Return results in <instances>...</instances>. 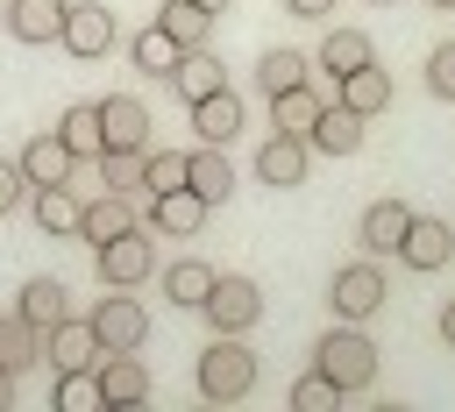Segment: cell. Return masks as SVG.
Returning <instances> with one entry per match:
<instances>
[{
    "instance_id": "b9f144b4",
    "label": "cell",
    "mask_w": 455,
    "mask_h": 412,
    "mask_svg": "<svg viewBox=\"0 0 455 412\" xmlns=\"http://www.w3.org/2000/svg\"><path fill=\"white\" fill-rule=\"evenodd\" d=\"M199 7H206V14H228V7H235V0H199Z\"/></svg>"
},
{
    "instance_id": "d4e9b609",
    "label": "cell",
    "mask_w": 455,
    "mask_h": 412,
    "mask_svg": "<svg viewBox=\"0 0 455 412\" xmlns=\"http://www.w3.org/2000/svg\"><path fill=\"white\" fill-rule=\"evenodd\" d=\"M28 327H57L64 313H71V291H64V277H28L21 284V305H14Z\"/></svg>"
},
{
    "instance_id": "4dcf8cb0",
    "label": "cell",
    "mask_w": 455,
    "mask_h": 412,
    "mask_svg": "<svg viewBox=\"0 0 455 412\" xmlns=\"http://www.w3.org/2000/svg\"><path fill=\"white\" fill-rule=\"evenodd\" d=\"M142 156H149V149H100V185L135 199V192H142Z\"/></svg>"
},
{
    "instance_id": "2e32d148",
    "label": "cell",
    "mask_w": 455,
    "mask_h": 412,
    "mask_svg": "<svg viewBox=\"0 0 455 412\" xmlns=\"http://www.w3.org/2000/svg\"><path fill=\"white\" fill-rule=\"evenodd\" d=\"M334 99H341V107H355V114L370 121V114H384V107H391V71H377V57H370V64H355V71H341V78H334Z\"/></svg>"
},
{
    "instance_id": "74e56055",
    "label": "cell",
    "mask_w": 455,
    "mask_h": 412,
    "mask_svg": "<svg viewBox=\"0 0 455 412\" xmlns=\"http://www.w3.org/2000/svg\"><path fill=\"white\" fill-rule=\"evenodd\" d=\"M21 185H28V170H21V163H7V156H0V213H7V206H14V199H21Z\"/></svg>"
},
{
    "instance_id": "277c9868",
    "label": "cell",
    "mask_w": 455,
    "mask_h": 412,
    "mask_svg": "<svg viewBox=\"0 0 455 412\" xmlns=\"http://www.w3.org/2000/svg\"><path fill=\"white\" fill-rule=\"evenodd\" d=\"M114 36H121V21H114V7H107V0H71V7H64L57 43H64L71 57H107V50H114Z\"/></svg>"
},
{
    "instance_id": "9c48e42d",
    "label": "cell",
    "mask_w": 455,
    "mask_h": 412,
    "mask_svg": "<svg viewBox=\"0 0 455 412\" xmlns=\"http://www.w3.org/2000/svg\"><path fill=\"white\" fill-rule=\"evenodd\" d=\"M85 320H92L100 348H142V341H149V313H142L128 291H107V298H100Z\"/></svg>"
},
{
    "instance_id": "603a6c76",
    "label": "cell",
    "mask_w": 455,
    "mask_h": 412,
    "mask_svg": "<svg viewBox=\"0 0 455 412\" xmlns=\"http://www.w3.org/2000/svg\"><path fill=\"white\" fill-rule=\"evenodd\" d=\"M213 21H220V14H206L199 0H164V14H156V28H164L178 50H199V43H213Z\"/></svg>"
},
{
    "instance_id": "83f0119b",
    "label": "cell",
    "mask_w": 455,
    "mask_h": 412,
    "mask_svg": "<svg viewBox=\"0 0 455 412\" xmlns=\"http://www.w3.org/2000/svg\"><path fill=\"white\" fill-rule=\"evenodd\" d=\"M206 291H213V263L185 256V263H171V270H164V298H171V305H192V313H199V305H206Z\"/></svg>"
},
{
    "instance_id": "8fae6325",
    "label": "cell",
    "mask_w": 455,
    "mask_h": 412,
    "mask_svg": "<svg viewBox=\"0 0 455 412\" xmlns=\"http://www.w3.org/2000/svg\"><path fill=\"white\" fill-rule=\"evenodd\" d=\"M100 128H107V149H149V107L135 92H107L100 99Z\"/></svg>"
},
{
    "instance_id": "5b68a950",
    "label": "cell",
    "mask_w": 455,
    "mask_h": 412,
    "mask_svg": "<svg viewBox=\"0 0 455 412\" xmlns=\"http://www.w3.org/2000/svg\"><path fill=\"white\" fill-rule=\"evenodd\" d=\"M206 327L213 334H249L256 320H263V291L249 284V277H213V291H206Z\"/></svg>"
},
{
    "instance_id": "60d3db41",
    "label": "cell",
    "mask_w": 455,
    "mask_h": 412,
    "mask_svg": "<svg viewBox=\"0 0 455 412\" xmlns=\"http://www.w3.org/2000/svg\"><path fill=\"white\" fill-rule=\"evenodd\" d=\"M7 405H14V376L0 369V412H7Z\"/></svg>"
},
{
    "instance_id": "836d02e7",
    "label": "cell",
    "mask_w": 455,
    "mask_h": 412,
    "mask_svg": "<svg viewBox=\"0 0 455 412\" xmlns=\"http://www.w3.org/2000/svg\"><path fill=\"white\" fill-rule=\"evenodd\" d=\"M178 185H185V156L178 149H149L142 156V192L156 199V192H178Z\"/></svg>"
},
{
    "instance_id": "e575fe53",
    "label": "cell",
    "mask_w": 455,
    "mask_h": 412,
    "mask_svg": "<svg viewBox=\"0 0 455 412\" xmlns=\"http://www.w3.org/2000/svg\"><path fill=\"white\" fill-rule=\"evenodd\" d=\"M334 405H341V384L327 369H313V376L291 384V412H334Z\"/></svg>"
},
{
    "instance_id": "f35d334b",
    "label": "cell",
    "mask_w": 455,
    "mask_h": 412,
    "mask_svg": "<svg viewBox=\"0 0 455 412\" xmlns=\"http://www.w3.org/2000/svg\"><path fill=\"white\" fill-rule=\"evenodd\" d=\"M284 14H299V21H320V14H334V0H284Z\"/></svg>"
},
{
    "instance_id": "d6a6232c",
    "label": "cell",
    "mask_w": 455,
    "mask_h": 412,
    "mask_svg": "<svg viewBox=\"0 0 455 412\" xmlns=\"http://www.w3.org/2000/svg\"><path fill=\"white\" fill-rule=\"evenodd\" d=\"M256 85H263V92L306 85V57H299V50H263V57H256Z\"/></svg>"
},
{
    "instance_id": "8992f818",
    "label": "cell",
    "mask_w": 455,
    "mask_h": 412,
    "mask_svg": "<svg viewBox=\"0 0 455 412\" xmlns=\"http://www.w3.org/2000/svg\"><path fill=\"white\" fill-rule=\"evenodd\" d=\"M92 384H100V405H107V412H128V405L149 398V369H142L135 348H107V355L92 362Z\"/></svg>"
},
{
    "instance_id": "f546056e",
    "label": "cell",
    "mask_w": 455,
    "mask_h": 412,
    "mask_svg": "<svg viewBox=\"0 0 455 412\" xmlns=\"http://www.w3.org/2000/svg\"><path fill=\"white\" fill-rule=\"evenodd\" d=\"M78 206L85 199H71L64 185H36V227L43 234H78Z\"/></svg>"
},
{
    "instance_id": "ac0fdd59",
    "label": "cell",
    "mask_w": 455,
    "mask_h": 412,
    "mask_svg": "<svg viewBox=\"0 0 455 412\" xmlns=\"http://www.w3.org/2000/svg\"><path fill=\"white\" fill-rule=\"evenodd\" d=\"M71 0H7V36L14 43H57Z\"/></svg>"
},
{
    "instance_id": "30bf717a",
    "label": "cell",
    "mask_w": 455,
    "mask_h": 412,
    "mask_svg": "<svg viewBox=\"0 0 455 412\" xmlns=\"http://www.w3.org/2000/svg\"><path fill=\"white\" fill-rule=\"evenodd\" d=\"M306 163H313V142H306V135H270V142L256 149V178L277 185V192L306 185Z\"/></svg>"
},
{
    "instance_id": "8d00e7d4",
    "label": "cell",
    "mask_w": 455,
    "mask_h": 412,
    "mask_svg": "<svg viewBox=\"0 0 455 412\" xmlns=\"http://www.w3.org/2000/svg\"><path fill=\"white\" fill-rule=\"evenodd\" d=\"M57 405H64V412H85V405H100V384H92L85 369H71V376H57Z\"/></svg>"
},
{
    "instance_id": "d6986e66",
    "label": "cell",
    "mask_w": 455,
    "mask_h": 412,
    "mask_svg": "<svg viewBox=\"0 0 455 412\" xmlns=\"http://www.w3.org/2000/svg\"><path fill=\"white\" fill-rule=\"evenodd\" d=\"M405 227H412V206H398V199H377V206L363 213V249H370V256L384 263V256H398Z\"/></svg>"
},
{
    "instance_id": "ba28073f",
    "label": "cell",
    "mask_w": 455,
    "mask_h": 412,
    "mask_svg": "<svg viewBox=\"0 0 455 412\" xmlns=\"http://www.w3.org/2000/svg\"><path fill=\"white\" fill-rule=\"evenodd\" d=\"M107 348H100V334H92V320H57V327H43V362L57 369V376H71V369H92Z\"/></svg>"
},
{
    "instance_id": "e0dca14e",
    "label": "cell",
    "mask_w": 455,
    "mask_h": 412,
    "mask_svg": "<svg viewBox=\"0 0 455 412\" xmlns=\"http://www.w3.org/2000/svg\"><path fill=\"white\" fill-rule=\"evenodd\" d=\"M135 227V199L128 192H100V199H85L78 206V234L100 249V242H114V234H128Z\"/></svg>"
},
{
    "instance_id": "4316f807",
    "label": "cell",
    "mask_w": 455,
    "mask_h": 412,
    "mask_svg": "<svg viewBox=\"0 0 455 412\" xmlns=\"http://www.w3.org/2000/svg\"><path fill=\"white\" fill-rule=\"evenodd\" d=\"M320 107H327V99H320L313 85H284V92H270V128H277V135H306Z\"/></svg>"
},
{
    "instance_id": "7bdbcfd3",
    "label": "cell",
    "mask_w": 455,
    "mask_h": 412,
    "mask_svg": "<svg viewBox=\"0 0 455 412\" xmlns=\"http://www.w3.org/2000/svg\"><path fill=\"white\" fill-rule=\"evenodd\" d=\"M434 7H455V0H434Z\"/></svg>"
},
{
    "instance_id": "4fadbf2b",
    "label": "cell",
    "mask_w": 455,
    "mask_h": 412,
    "mask_svg": "<svg viewBox=\"0 0 455 412\" xmlns=\"http://www.w3.org/2000/svg\"><path fill=\"white\" fill-rule=\"evenodd\" d=\"M185 185H192L206 206H228V192H235V163H228V142H199V149L185 156Z\"/></svg>"
},
{
    "instance_id": "6da1fadb",
    "label": "cell",
    "mask_w": 455,
    "mask_h": 412,
    "mask_svg": "<svg viewBox=\"0 0 455 412\" xmlns=\"http://www.w3.org/2000/svg\"><path fill=\"white\" fill-rule=\"evenodd\" d=\"M313 362H320V369L341 384V398L377 384V341L363 334V320H341V327H327V334H320V348H313Z\"/></svg>"
},
{
    "instance_id": "ab89813d",
    "label": "cell",
    "mask_w": 455,
    "mask_h": 412,
    "mask_svg": "<svg viewBox=\"0 0 455 412\" xmlns=\"http://www.w3.org/2000/svg\"><path fill=\"white\" fill-rule=\"evenodd\" d=\"M441 341H448V348H455V298H448V305H441Z\"/></svg>"
},
{
    "instance_id": "ffe728a7",
    "label": "cell",
    "mask_w": 455,
    "mask_h": 412,
    "mask_svg": "<svg viewBox=\"0 0 455 412\" xmlns=\"http://www.w3.org/2000/svg\"><path fill=\"white\" fill-rule=\"evenodd\" d=\"M171 85H178L185 99H206V92H220V85H228V71H220V57L199 43V50H178V64H171Z\"/></svg>"
},
{
    "instance_id": "44dd1931",
    "label": "cell",
    "mask_w": 455,
    "mask_h": 412,
    "mask_svg": "<svg viewBox=\"0 0 455 412\" xmlns=\"http://www.w3.org/2000/svg\"><path fill=\"white\" fill-rule=\"evenodd\" d=\"M192 128H199V142H235L242 135V99L228 85L206 92V99H192Z\"/></svg>"
},
{
    "instance_id": "5bb4252c",
    "label": "cell",
    "mask_w": 455,
    "mask_h": 412,
    "mask_svg": "<svg viewBox=\"0 0 455 412\" xmlns=\"http://www.w3.org/2000/svg\"><path fill=\"white\" fill-rule=\"evenodd\" d=\"M448 256H455V227L434 220V213H412V227H405V242H398V263H412V270H441Z\"/></svg>"
},
{
    "instance_id": "d590c367",
    "label": "cell",
    "mask_w": 455,
    "mask_h": 412,
    "mask_svg": "<svg viewBox=\"0 0 455 412\" xmlns=\"http://www.w3.org/2000/svg\"><path fill=\"white\" fill-rule=\"evenodd\" d=\"M427 92H434V99H455V43H434V57H427Z\"/></svg>"
},
{
    "instance_id": "7c38bea8",
    "label": "cell",
    "mask_w": 455,
    "mask_h": 412,
    "mask_svg": "<svg viewBox=\"0 0 455 412\" xmlns=\"http://www.w3.org/2000/svg\"><path fill=\"white\" fill-rule=\"evenodd\" d=\"M306 142H313L320 156H355V149H363V114H355V107H341V99H327V107L313 114Z\"/></svg>"
},
{
    "instance_id": "9a60e30c",
    "label": "cell",
    "mask_w": 455,
    "mask_h": 412,
    "mask_svg": "<svg viewBox=\"0 0 455 412\" xmlns=\"http://www.w3.org/2000/svg\"><path fill=\"white\" fill-rule=\"evenodd\" d=\"M206 213H213V206H206L192 185L156 192V199H149V234H199V227H206Z\"/></svg>"
},
{
    "instance_id": "484cf974",
    "label": "cell",
    "mask_w": 455,
    "mask_h": 412,
    "mask_svg": "<svg viewBox=\"0 0 455 412\" xmlns=\"http://www.w3.org/2000/svg\"><path fill=\"white\" fill-rule=\"evenodd\" d=\"M28 362H43V327H28L21 313H0V369L21 376Z\"/></svg>"
},
{
    "instance_id": "1f68e13d",
    "label": "cell",
    "mask_w": 455,
    "mask_h": 412,
    "mask_svg": "<svg viewBox=\"0 0 455 412\" xmlns=\"http://www.w3.org/2000/svg\"><path fill=\"white\" fill-rule=\"evenodd\" d=\"M128 57H135V71H149V78H171V64H178V43H171L164 28H142V36L128 43Z\"/></svg>"
},
{
    "instance_id": "cb8c5ba5",
    "label": "cell",
    "mask_w": 455,
    "mask_h": 412,
    "mask_svg": "<svg viewBox=\"0 0 455 412\" xmlns=\"http://www.w3.org/2000/svg\"><path fill=\"white\" fill-rule=\"evenodd\" d=\"M71 163H78V156L64 149V135H57V128H50V135H36V142L21 149V170H28V185H64V178H71Z\"/></svg>"
},
{
    "instance_id": "ee69618b",
    "label": "cell",
    "mask_w": 455,
    "mask_h": 412,
    "mask_svg": "<svg viewBox=\"0 0 455 412\" xmlns=\"http://www.w3.org/2000/svg\"><path fill=\"white\" fill-rule=\"evenodd\" d=\"M377 7H391V0H377Z\"/></svg>"
},
{
    "instance_id": "52a82bcc",
    "label": "cell",
    "mask_w": 455,
    "mask_h": 412,
    "mask_svg": "<svg viewBox=\"0 0 455 412\" xmlns=\"http://www.w3.org/2000/svg\"><path fill=\"white\" fill-rule=\"evenodd\" d=\"M327 305H334V320H370V313L384 305V270H377V256H370V263H341Z\"/></svg>"
},
{
    "instance_id": "7402d4cb",
    "label": "cell",
    "mask_w": 455,
    "mask_h": 412,
    "mask_svg": "<svg viewBox=\"0 0 455 412\" xmlns=\"http://www.w3.org/2000/svg\"><path fill=\"white\" fill-rule=\"evenodd\" d=\"M57 135H64V149L85 163H100V149H107V128H100V99H78V107H64V121H57Z\"/></svg>"
},
{
    "instance_id": "3957f363",
    "label": "cell",
    "mask_w": 455,
    "mask_h": 412,
    "mask_svg": "<svg viewBox=\"0 0 455 412\" xmlns=\"http://www.w3.org/2000/svg\"><path fill=\"white\" fill-rule=\"evenodd\" d=\"M92 270H100L107 291H135V284H149V277H156L149 227H128V234H114V242H100V249H92Z\"/></svg>"
},
{
    "instance_id": "f1b7e54d",
    "label": "cell",
    "mask_w": 455,
    "mask_h": 412,
    "mask_svg": "<svg viewBox=\"0 0 455 412\" xmlns=\"http://www.w3.org/2000/svg\"><path fill=\"white\" fill-rule=\"evenodd\" d=\"M377 50H370V36L363 28H327V43H320V71L327 78H341V71H355V64H370Z\"/></svg>"
},
{
    "instance_id": "7a4b0ae2",
    "label": "cell",
    "mask_w": 455,
    "mask_h": 412,
    "mask_svg": "<svg viewBox=\"0 0 455 412\" xmlns=\"http://www.w3.org/2000/svg\"><path fill=\"white\" fill-rule=\"evenodd\" d=\"M256 391V355L242 348V334H213L199 355V398L206 405H235Z\"/></svg>"
}]
</instances>
